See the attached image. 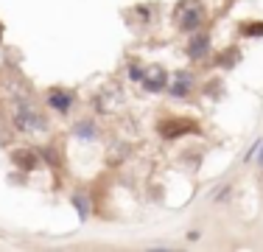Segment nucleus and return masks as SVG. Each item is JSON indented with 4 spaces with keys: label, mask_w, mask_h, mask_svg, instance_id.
<instances>
[{
    "label": "nucleus",
    "mask_w": 263,
    "mask_h": 252,
    "mask_svg": "<svg viewBox=\"0 0 263 252\" xmlns=\"http://www.w3.org/2000/svg\"><path fill=\"white\" fill-rule=\"evenodd\" d=\"M185 56L191 62H208L213 56V34L208 28H199V31H193V34H187Z\"/></svg>",
    "instance_id": "5"
},
{
    "label": "nucleus",
    "mask_w": 263,
    "mask_h": 252,
    "mask_svg": "<svg viewBox=\"0 0 263 252\" xmlns=\"http://www.w3.org/2000/svg\"><path fill=\"white\" fill-rule=\"evenodd\" d=\"M196 90H199L196 73H193V70H177V73H171V81H168V90L165 93L174 101H187Z\"/></svg>",
    "instance_id": "6"
},
{
    "label": "nucleus",
    "mask_w": 263,
    "mask_h": 252,
    "mask_svg": "<svg viewBox=\"0 0 263 252\" xmlns=\"http://www.w3.org/2000/svg\"><path fill=\"white\" fill-rule=\"evenodd\" d=\"M199 90H202L204 96H210V98H218V96H224V81H221V79H213L210 84L199 87Z\"/></svg>",
    "instance_id": "13"
},
{
    "label": "nucleus",
    "mask_w": 263,
    "mask_h": 252,
    "mask_svg": "<svg viewBox=\"0 0 263 252\" xmlns=\"http://www.w3.org/2000/svg\"><path fill=\"white\" fill-rule=\"evenodd\" d=\"M260 168H263V140H260Z\"/></svg>",
    "instance_id": "16"
},
{
    "label": "nucleus",
    "mask_w": 263,
    "mask_h": 252,
    "mask_svg": "<svg viewBox=\"0 0 263 252\" xmlns=\"http://www.w3.org/2000/svg\"><path fill=\"white\" fill-rule=\"evenodd\" d=\"M143 73H146V65H140V62H137V59H132V62H129V79L140 84Z\"/></svg>",
    "instance_id": "15"
},
{
    "label": "nucleus",
    "mask_w": 263,
    "mask_h": 252,
    "mask_svg": "<svg viewBox=\"0 0 263 252\" xmlns=\"http://www.w3.org/2000/svg\"><path fill=\"white\" fill-rule=\"evenodd\" d=\"M168 81H171V73H168L162 65H146V73H143L140 84H143V90H146V93L157 96V93L168 90Z\"/></svg>",
    "instance_id": "7"
},
{
    "label": "nucleus",
    "mask_w": 263,
    "mask_h": 252,
    "mask_svg": "<svg viewBox=\"0 0 263 252\" xmlns=\"http://www.w3.org/2000/svg\"><path fill=\"white\" fill-rule=\"evenodd\" d=\"M238 31L247 40H258V37H263V20H247V23L238 25Z\"/></svg>",
    "instance_id": "12"
},
{
    "label": "nucleus",
    "mask_w": 263,
    "mask_h": 252,
    "mask_svg": "<svg viewBox=\"0 0 263 252\" xmlns=\"http://www.w3.org/2000/svg\"><path fill=\"white\" fill-rule=\"evenodd\" d=\"M174 23L179 34H193V31L208 25V6L204 0H179L174 6Z\"/></svg>",
    "instance_id": "2"
},
{
    "label": "nucleus",
    "mask_w": 263,
    "mask_h": 252,
    "mask_svg": "<svg viewBox=\"0 0 263 252\" xmlns=\"http://www.w3.org/2000/svg\"><path fill=\"white\" fill-rule=\"evenodd\" d=\"M154 129H157V135L162 140L174 143V140H179V137L202 132V123H199V118H187V115H162Z\"/></svg>",
    "instance_id": "3"
},
{
    "label": "nucleus",
    "mask_w": 263,
    "mask_h": 252,
    "mask_svg": "<svg viewBox=\"0 0 263 252\" xmlns=\"http://www.w3.org/2000/svg\"><path fill=\"white\" fill-rule=\"evenodd\" d=\"M73 205L79 207V216H81V222H87V216H90V205L84 202V193H73Z\"/></svg>",
    "instance_id": "14"
},
{
    "label": "nucleus",
    "mask_w": 263,
    "mask_h": 252,
    "mask_svg": "<svg viewBox=\"0 0 263 252\" xmlns=\"http://www.w3.org/2000/svg\"><path fill=\"white\" fill-rule=\"evenodd\" d=\"M42 104L48 106L51 112H56V115H70L73 110H76V93L73 90H65V87H48L45 93H42Z\"/></svg>",
    "instance_id": "4"
},
{
    "label": "nucleus",
    "mask_w": 263,
    "mask_h": 252,
    "mask_svg": "<svg viewBox=\"0 0 263 252\" xmlns=\"http://www.w3.org/2000/svg\"><path fill=\"white\" fill-rule=\"evenodd\" d=\"M121 101H123L121 87H118V84H106L104 90L96 96V101H92V110H96V112H104V115H106V112H112L118 104H121Z\"/></svg>",
    "instance_id": "8"
},
{
    "label": "nucleus",
    "mask_w": 263,
    "mask_h": 252,
    "mask_svg": "<svg viewBox=\"0 0 263 252\" xmlns=\"http://www.w3.org/2000/svg\"><path fill=\"white\" fill-rule=\"evenodd\" d=\"M73 135H76L79 140H96L98 137V123L92 121V118H81V121L73 123Z\"/></svg>",
    "instance_id": "11"
},
{
    "label": "nucleus",
    "mask_w": 263,
    "mask_h": 252,
    "mask_svg": "<svg viewBox=\"0 0 263 252\" xmlns=\"http://www.w3.org/2000/svg\"><path fill=\"white\" fill-rule=\"evenodd\" d=\"M9 121L20 135H45L51 129V118L42 112V106L28 96H14L9 104Z\"/></svg>",
    "instance_id": "1"
},
{
    "label": "nucleus",
    "mask_w": 263,
    "mask_h": 252,
    "mask_svg": "<svg viewBox=\"0 0 263 252\" xmlns=\"http://www.w3.org/2000/svg\"><path fill=\"white\" fill-rule=\"evenodd\" d=\"M11 163H14V166L20 168V171L31 174V171H36V168L42 166V157H40V151H36V149L20 146V149L11 151Z\"/></svg>",
    "instance_id": "9"
},
{
    "label": "nucleus",
    "mask_w": 263,
    "mask_h": 252,
    "mask_svg": "<svg viewBox=\"0 0 263 252\" xmlns=\"http://www.w3.org/2000/svg\"><path fill=\"white\" fill-rule=\"evenodd\" d=\"M3 31H6V28H3V23H0V40H3Z\"/></svg>",
    "instance_id": "17"
},
{
    "label": "nucleus",
    "mask_w": 263,
    "mask_h": 252,
    "mask_svg": "<svg viewBox=\"0 0 263 252\" xmlns=\"http://www.w3.org/2000/svg\"><path fill=\"white\" fill-rule=\"evenodd\" d=\"M241 56H243V50L238 48V45H227V48H221V50L216 53L213 65H216L218 70H233L238 62H241Z\"/></svg>",
    "instance_id": "10"
}]
</instances>
